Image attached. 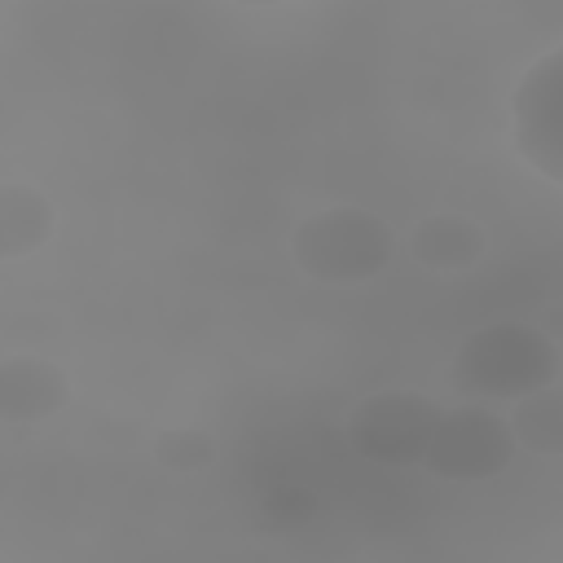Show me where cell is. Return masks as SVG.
<instances>
[{
  "instance_id": "3",
  "label": "cell",
  "mask_w": 563,
  "mask_h": 563,
  "mask_svg": "<svg viewBox=\"0 0 563 563\" xmlns=\"http://www.w3.org/2000/svg\"><path fill=\"white\" fill-rule=\"evenodd\" d=\"M295 251H299L308 273H321V277H365L387 255V233L369 216H361V211H334V216L312 220L299 233Z\"/></svg>"
},
{
  "instance_id": "4",
  "label": "cell",
  "mask_w": 563,
  "mask_h": 563,
  "mask_svg": "<svg viewBox=\"0 0 563 563\" xmlns=\"http://www.w3.org/2000/svg\"><path fill=\"white\" fill-rule=\"evenodd\" d=\"M242 4H268V0H242Z\"/></svg>"
},
{
  "instance_id": "2",
  "label": "cell",
  "mask_w": 563,
  "mask_h": 563,
  "mask_svg": "<svg viewBox=\"0 0 563 563\" xmlns=\"http://www.w3.org/2000/svg\"><path fill=\"white\" fill-rule=\"evenodd\" d=\"M554 369L550 347L523 330H484L462 352V374L475 391H537Z\"/></svg>"
},
{
  "instance_id": "1",
  "label": "cell",
  "mask_w": 563,
  "mask_h": 563,
  "mask_svg": "<svg viewBox=\"0 0 563 563\" xmlns=\"http://www.w3.org/2000/svg\"><path fill=\"white\" fill-rule=\"evenodd\" d=\"M510 132L519 158L550 185H563V44L537 57L519 79L510 101Z\"/></svg>"
}]
</instances>
